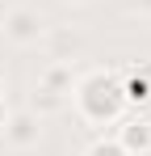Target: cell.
I'll list each match as a JSON object with an SVG mask.
<instances>
[{"mask_svg": "<svg viewBox=\"0 0 151 156\" xmlns=\"http://www.w3.org/2000/svg\"><path fill=\"white\" fill-rule=\"evenodd\" d=\"M76 110L88 118V122H118L126 110V89L118 76H109V72H88V76L76 84Z\"/></svg>", "mask_w": 151, "mask_h": 156, "instance_id": "obj_1", "label": "cell"}, {"mask_svg": "<svg viewBox=\"0 0 151 156\" xmlns=\"http://www.w3.org/2000/svg\"><path fill=\"white\" fill-rule=\"evenodd\" d=\"M0 30H4L8 42H17V47H34V42H42L46 21H42V13H34V9H8V17H4Z\"/></svg>", "mask_w": 151, "mask_h": 156, "instance_id": "obj_2", "label": "cell"}, {"mask_svg": "<svg viewBox=\"0 0 151 156\" xmlns=\"http://www.w3.org/2000/svg\"><path fill=\"white\" fill-rule=\"evenodd\" d=\"M38 135H42V118H38L34 110H17V114H8V122H4V139H8L13 148H34Z\"/></svg>", "mask_w": 151, "mask_h": 156, "instance_id": "obj_3", "label": "cell"}, {"mask_svg": "<svg viewBox=\"0 0 151 156\" xmlns=\"http://www.w3.org/2000/svg\"><path fill=\"white\" fill-rule=\"evenodd\" d=\"M113 139H118L130 156H147V152H151V122H147V118H130V122L118 127Z\"/></svg>", "mask_w": 151, "mask_h": 156, "instance_id": "obj_4", "label": "cell"}, {"mask_svg": "<svg viewBox=\"0 0 151 156\" xmlns=\"http://www.w3.org/2000/svg\"><path fill=\"white\" fill-rule=\"evenodd\" d=\"M63 101H67V93H59V89H50V84L38 80V89H34V97H29V110H34L38 118H46L55 110H63Z\"/></svg>", "mask_w": 151, "mask_h": 156, "instance_id": "obj_5", "label": "cell"}, {"mask_svg": "<svg viewBox=\"0 0 151 156\" xmlns=\"http://www.w3.org/2000/svg\"><path fill=\"white\" fill-rule=\"evenodd\" d=\"M42 38L50 42V59H59V63H72V55H76V47H80V42H76L67 30H46Z\"/></svg>", "mask_w": 151, "mask_h": 156, "instance_id": "obj_6", "label": "cell"}, {"mask_svg": "<svg viewBox=\"0 0 151 156\" xmlns=\"http://www.w3.org/2000/svg\"><path fill=\"white\" fill-rule=\"evenodd\" d=\"M42 84L59 89V93H72V63H59V59H50V68L42 72Z\"/></svg>", "mask_w": 151, "mask_h": 156, "instance_id": "obj_7", "label": "cell"}, {"mask_svg": "<svg viewBox=\"0 0 151 156\" xmlns=\"http://www.w3.org/2000/svg\"><path fill=\"white\" fill-rule=\"evenodd\" d=\"M84 156H130V152H126L118 139H97V144H92V148H88Z\"/></svg>", "mask_w": 151, "mask_h": 156, "instance_id": "obj_8", "label": "cell"}, {"mask_svg": "<svg viewBox=\"0 0 151 156\" xmlns=\"http://www.w3.org/2000/svg\"><path fill=\"white\" fill-rule=\"evenodd\" d=\"M8 114H13V110H8V105H4V97H0V131H4V122H8Z\"/></svg>", "mask_w": 151, "mask_h": 156, "instance_id": "obj_9", "label": "cell"}, {"mask_svg": "<svg viewBox=\"0 0 151 156\" xmlns=\"http://www.w3.org/2000/svg\"><path fill=\"white\" fill-rule=\"evenodd\" d=\"M4 17H8V4H4V0H0V26H4Z\"/></svg>", "mask_w": 151, "mask_h": 156, "instance_id": "obj_10", "label": "cell"}, {"mask_svg": "<svg viewBox=\"0 0 151 156\" xmlns=\"http://www.w3.org/2000/svg\"><path fill=\"white\" fill-rule=\"evenodd\" d=\"M4 84H8V76H4V68H0V97H4Z\"/></svg>", "mask_w": 151, "mask_h": 156, "instance_id": "obj_11", "label": "cell"}]
</instances>
